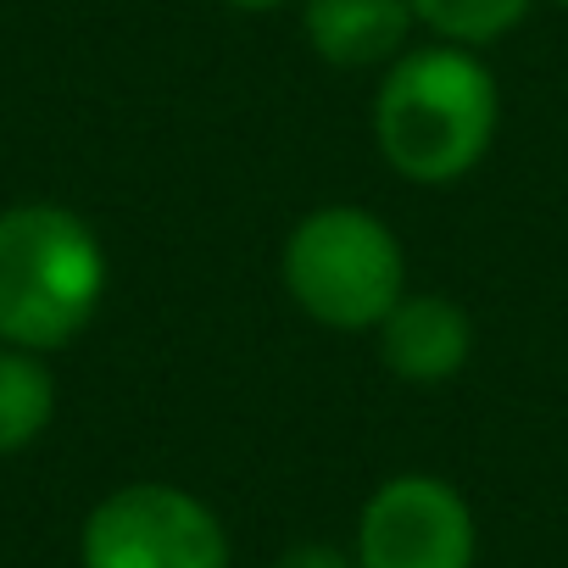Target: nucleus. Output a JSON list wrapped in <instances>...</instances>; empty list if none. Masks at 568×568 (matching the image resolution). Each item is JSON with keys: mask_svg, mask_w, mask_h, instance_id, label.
<instances>
[{"mask_svg": "<svg viewBox=\"0 0 568 568\" xmlns=\"http://www.w3.org/2000/svg\"><path fill=\"white\" fill-rule=\"evenodd\" d=\"M557 7H562V12H568V0H557Z\"/></svg>", "mask_w": 568, "mask_h": 568, "instance_id": "obj_12", "label": "nucleus"}, {"mask_svg": "<svg viewBox=\"0 0 568 568\" xmlns=\"http://www.w3.org/2000/svg\"><path fill=\"white\" fill-rule=\"evenodd\" d=\"M223 7H234V12H278V7H291V0H223Z\"/></svg>", "mask_w": 568, "mask_h": 568, "instance_id": "obj_11", "label": "nucleus"}, {"mask_svg": "<svg viewBox=\"0 0 568 568\" xmlns=\"http://www.w3.org/2000/svg\"><path fill=\"white\" fill-rule=\"evenodd\" d=\"M357 568H474L479 518L440 474H390L357 513Z\"/></svg>", "mask_w": 568, "mask_h": 568, "instance_id": "obj_5", "label": "nucleus"}, {"mask_svg": "<svg viewBox=\"0 0 568 568\" xmlns=\"http://www.w3.org/2000/svg\"><path fill=\"white\" fill-rule=\"evenodd\" d=\"M106 296L101 234L57 201H18L0 212V346L62 352Z\"/></svg>", "mask_w": 568, "mask_h": 568, "instance_id": "obj_2", "label": "nucleus"}, {"mask_svg": "<svg viewBox=\"0 0 568 568\" xmlns=\"http://www.w3.org/2000/svg\"><path fill=\"white\" fill-rule=\"evenodd\" d=\"M501 123V95L479 51L468 45H413L374 90V145L407 184L468 179Z\"/></svg>", "mask_w": 568, "mask_h": 568, "instance_id": "obj_1", "label": "nucleus"}, {"mask_svg": "<svg viewBox=\"0 0 568 568\" xmlns=\"http://www.w3.org/2000/svg\"><path fill=\"white\" fill-rule=\"evenodd\" d=\"M374 335L379 363L407 385H446L474 357V318L457 296L440 291H407Z\"/></svg>", "mask_w": 568, "mask_h": 568, "instance_id": "obj_6", "label": "nucleus"}, {"mask_svg": "<svg viewBox=\"0 0 568 568\" xmlns=\"http://www.w3.org/2000/svg\"><path fill=\"white\" fill-rule=\"evenodd\" d=\"M407 7H413L418 29H429L435 40L479 51V45H496L501 34H513L529 18L535 0H407Z\"/></svg>", "mask_w": 568, "mask_h": 568, "instance_id": "obj_9", "label": "nucleus"}, {"mask_svg": "<svg viewBox=\"0 0 568 568\" xmlns=\"http://www.w3.org/2000/svg\"><path fill=\"white\" fill-rule=\"evenodd\" d=\"M413 7L407 0H302V34L318 62L363 73L390 68L402 51H413Z\"/></svg>", "mask_w": 568, "mask_h": 568, "instance_id": "obj_7", "label": "nucleus"}, {"mask_svg": "<svg viewBox=\"0 0 568 568\" xmlns=\"http://www.w3.org/2000/svg\"><path fill=\"white\" fill-rule=\"evenodd\" d=\"M57 418V374L40 352L0 346V457L29 452Z\"/></svg>", "mask_w": 568, "mask_h": 568, "instance_id": "obj_8", "label": "nucleus"}, {"mask_svg": "<svg viewBox=\"0 0 568 568\" xmlns=\"http://www.w3.org/2000/svg\"><path fill=\"white\" fill-rule=\"evenodd\" d=\"M223 518L184 485L129 479L79 524V568H229Z\"/></svg>", "mask_w": 568, "mask_h": 568, "instance_id": "obj_4", "label": "nucleus"}, {"mask_svg": "<svg viewBox=\"0 0 568 568\" xmlns=\"http://www.w3.org/2000/svg\"><path fill=\"white\" fill-rule=\"evenodd\" d=\"M278 278L318 329L374 335L407 296V251L379 212L335 201L313 206L284 234Z\"/></svg>", "mask_w": 568, "mask_h": 568, "instance_id": "obj_3", "label": "nucleus"}, {"mask_svg": "<svg viewBox=\"0 0 568 568\" xmlns=\"http://www.w3.org/2000/svg\"><path fill=\"white\" fill-rule=\"evenodd\" d=\"M273 568H357V551L335 540H291L273 557Z\"/></svg>", "mask_w": 568, "mask_h": 568, "instance_id": "obj_10", "label": "nucleus"}]
</instances>
